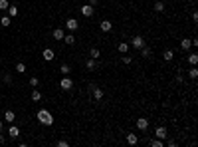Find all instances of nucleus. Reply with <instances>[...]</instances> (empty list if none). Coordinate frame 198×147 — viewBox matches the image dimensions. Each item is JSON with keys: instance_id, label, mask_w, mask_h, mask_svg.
Wrapping results in <instances>:
<instances>
[{"instance_id": "obj_1", "label": "nucleus", "mask_w": 198, "mask_h": 147, "mask_svg": "<svg viewBox=\"0 0 198 147\" xmlns=\"http://www.w3.org/2000/svg\"><path fill=\"white\" fill-rule=\"evenodd\" d=\"M36 117H38V121H40L42 125H52V123H54V117H52V113H50L48 109H40Z\"/></svg>"}, {"instance_id": "obj_2", "label": "nucleus", "mask_w": 198, "mask_h": 147, "mask_svg": "<svg viewBox=\"0 0 198 147\" xmlns=\"http://www.w3.org/2000/svg\"><path fill=\"white\" fill-rule=\"evenodd\" d=\"M89 94L93 95V100H95V101H101V100H103V95H105V91L101 90L97 84H91V85H89Z\"/></svg>"}, {"instance_id": "obj_3", "label": "nucleus", "mask_w": 198, "mask_h": 147, "mask_svg": "<svg viewBox=\"0 0 198 147\" xmlns=\"http://www.w3.org/2000/svg\"><path fill=\"white\" fill-rule=\"evenodd\" d=\"M60 88H61L63 91H70L71 88H73V80H71L70 76H66L63 80H60Z\"/></svg>"}, {"instance_id": "obj_4", "label": "nucleus", "mask_w": 198, "mask_h": 147, "mask_svg": "<svg viewBox=\"0 0 198 147\" xmlns=\"http://www.w3.org/2000/svg\"><path fill=\"white\" fill-rule=\"evenodd\" d=\"M131 46L137 48V50H141V48L145 46V38H143V36H135V38H131Z\"/></svg>"}, {"instance_id": "obj_5", "label": "nucleus", "mask_w": 198, "mask_h": 147, "mask_svg": "<svg viewBox=\"0 0 198 147\" xmlns=\"http://www.w3.org/2000/svg\"><path fill=\"white\" fill-rule=\"evenodd\" d=\"M8 135H10V139H18V137H20V127H18V125H12V123H10Z\"/></svg>"}, {"instance_id": "obj_6", "label": "nucleus", "mask_w": 198, "mask_h": 147, "mask_svg": "<svg viewBox=\"0 0 198 147\" xmlns=\"http://www.w3.org/2000/svg\"><path fill=\"white\" fill-rule=\"evenodd\" d=\"M77 26H79V22H77L76 18H67V20H66V28L70 30V32H73V30H77Z\"/></svg>"}, {"instance_id": "obj_7", "label": "nucleus", "mask_w": 198, "mask_h": 147, "mask_svg": "<svg viewBox=\"0 0 198 147\" xmlns=\"http://www.w3.org/2000/svg\"><path fill=\"white\" fill-rule=\"evenodd\" d=\"M54 58H56V52H54L52 48H44V60L46 62H52Z\"/></svg>"}, {"instance_id": "obj_8", "label": "nucleus", "mask_w": 198, "mask_h": 147, "mask_svg": "<svg viewBox=\"0 0 198 147\" xmlns=\"http://www.w3.org/2000/svg\"><path fill=\"white\" fill-rule=\"evenodd\" d=\"M166 135H169V131H166V127H156L155 129V137H159V139H166Z\"/></svg>"}, {"instance_id": "obj_9", "label": "nucleus", "mask_w": 198, "mask_h": 147, "mask_svg": "<svg viewBox=\"0 0 198 147\" xmlns=\"http://www.w3.org/2000/svg\"><path fill=\"white\" fill-rule=\"evenodd\" d=\"M81 14H83L85 18H91V16H93V6H91V4L81 6Z\"/></svg>"}, {"instance_id": "obj_10", "label": "nucleus", "mask_w": 198, "mask_h": 147, "mask_svg": "<svg viewBox=\"0 0 198 147\" xmlns=\"http://www.w3.org/2000/svg\"><path fill=\"white\" fill-rule=\"evenodd\" d=\"M147 127H149V119H147V117H139V119H137V129L145 131Z\"/></svg>"}, {"instance_id": "obj_11", "label": "nucleus", "mask_w": 198, "mask_h": 147, "mask_svg": "<svg viewBox=\"0 0 198 147\" xmlns=\"http://www.w3.org/2000/svg\"><path fill=\"white\" fill-rule=\"evenodd\" d=\"M99 28H101V32H111V28H113V22H109V20H103V22L99 24Z\"/></svg>"}, {"instance_id": "obj_12", "label": "nucleus", "mask_w": 198, "mask_h": 147, "mask_svg": "<svg viewBox=\"0 0 198 147\" xmlns=\"http://www.w3.org/2000/svg\"><path fill=\"white\" fill-rule=\"evenodd\" d=\"M180 48H182L184 52H188L190 48H192V40H190V38H182V42H180Z\"/></svg>"}, {"instance_id": "obj_13", "label": "nucleus", "mask_w": 198, "mask_h": 147, "mask_svg": "<svg viewBox=\"0 0 198 147\" xmlns=\"http://www.w3.org/2000/svg\"><path fill=\"white\" fill-rule=\"evenodd\" d=\"M4 119L8 121V123H14V119H16V113L12 111V109H8V111L4 113Z\"/></svg>"}, {"instance_id": "obj_14", "label": "nucleus", "mask_w": 198, "mask_h": 147, "mask_svg": "<svg viewBox=\"0 0 198 147\" xmlns=\"http://www.w3.org/2000/svg\"><path fill=\"white\" fill-rule=\"evenodd\" d=\"M54 38H56V40H63V36H66V32H63V28H56V30H54Z\"/></svg>"}, {"instance_id": "obj_15", "label": "nucleus", "mask_w": 198, "mask_h": 147, "mask_svg": "<svg viewBox=\"0 0 198 147\" xmlns=\"http://www.w3.org/2000/svg\"><path fill=\"white\" fill-rule=\"evenodd\" d=\"M63 42L73 46V44H76V36H73V34H66V36H63Z\"/></svg>"}, {"instance_id": "obj_16", "label": "nucleus", "mask_w": 198, "mask_h": 147, "mask_svg": "<svg viewBox=\"0 0 198 147\" xmlns=\"http://www.w3.org/2000/svg\"><path fill=\"white\" fill-rule=\"evenodd\" d=\"M137 141H139L137 133H129V135H127V143H129V145H135Z\"/></svg>"}, {"instance_id": "obj_17", "label": "nucleus", "mask_w": 198, "mask_h": 147, "mask_svg": "<svg viewBox=\"0 0 198 147\" xmlns=\"http://www.w3.org/2000/svg\"><path fill=\"white\" fill-rule=\"evenodd\" d=\"M117 50H119L121 54H127V52H129V44H127V42H119Z\"/></svg>"}, {"instance_id": "obj_18", "label": "nucleus", "mask_w": 198, "mask_h": 147, "mask_svg": "<svg viewBox=\"0 0 198 147\" xmlns=\"http://www.w3.org/2000/svg\"><path fill=\"white\" fill-rule=\"evenodd\" d=\"M85 66H87V70H95V68H97V60H93V58H89V60L85 62Z\"/></svg>"}, {"instance_id": "obj_19", "label": "nucleus", "mask_w": 198, "mask_h": 147, "mask_svg": "<svg viewBox=\"0 0 198 147\" xmlns=\"http://www.w3.org/2000/svg\"><path fill=\"white\" fill-rule=\"evenodd\" d=\"M60 72L63 74V76H70V74H71V68L67 66V64H61V66H60Z\"/></svg>"}, {"instance_id": "obj_20", "label": "nucleus", "mask_w": 198, "mask_h": 147, "mask_svg": "<svg viewBox=\"0 0 198 147\" xmlns=\"http://www.w3.org/2000/svg\"><path fill=\"white\" fill-rule=\"evenodd\" d=\"M141 56H143V58H151V48L147 46V44L141 48Z\"/></svg>"}, {"instance_id": "obj_21", "label": "nucleus", "mask_w": 198, "mask_h": 147, "mask_svg": "<svg viewBox=\"0 0 198 147\" xmlns=\"http://www.w3.org/2000/svg\"><path fill=\"white\" fill-rule=\"evenodd\" d=\"M6 12H8V16H10V18L18 16V8H16V6H8V10H6Z\"/></svg>"}, {"instance_id": "obj_22", "label": "nucleus", "mask_w": 198, "mask_h": 147, "mask_svg": "<svg viewBox=\"0 0 198 147\" xmlns=\"http://www.w3.org/2000/svg\"><path fill=\"white\" fill-rule=\"evenodd\" d=\"M162 58H165L166 62H170V60L175 58V52H172V50H165V54H162Z\"/></svg>"}, {"instance_id": "obj_23", "label": "nucleus", "mask_w": 198, "mask_h": 147, "mask_svg": "<svg viewBox=\"0 0 198 147\" xmlns=\"http://www.w3.org/2000/svg\"><path fill=\"white\" fill-rule=\"evenodd\" d=\"M165 143H162V139H159V137H155V139H151V147H162Z\"/></svg>"}, {"instance_id": "obj_24", "label": "nucleus", "mask_w": 198, "mask_h": 147, "mask_svg": "<svg viewBox=\"0 0 198 147\" xmlns=\"http://www.w3.org/2000/svg\"><path fill=\"white\" fill-rule=\"evenodd\" d=\"M162 10H165V2L156 0V2H155V12H162Z\"/></svg>"}, {"instance_id": "obj_25", "label": "nucleus", "mask_w": 198, "mask_h": 147, "mask_svg": "<svg viewBox=\"0 0 198 147\" xmlns=\"http://www.w3.org/2000/svg\"><path fill=\"white\" fill-rule=\"evenodd\" d=\"M30 97H32V101H40V100H42V94H40L38 90H34V91H32V95H30Z\"/></svg>"}, {"instance_id": "obj_26", "label": "nucleus", "mask_w": 198, "mask_h": 147, "mask_svg": "<svg viewBox=\"0 0 198 147\" xmlns=\"http://www.w3.org/2000/svg\"><path fill=\"white\" fill-rule=\"evenodd\" d=\"M0 24H2V26H10V24H12V18H10V16H2V18H0Z\"/></svg>"}, {"instance_id": "obj_27", "label": "nucleus", "mask_w": 198, "mask_h": 147, "mask_svg": "<svg viewBox=\"0 0 198 147\" xmlns=\"http://www.w3.org/2000/svg\"><path fill=\"white\" fill-rule=\"evenodd\" d=\"M16 72H18V74H24V72H26V64L18 62V64H16Z\"/></svg>"}, {"instance_id": "obj_28", "label": "nucleus", "mask_w": 198, "mask_h": 147, "mask_svg": "<svg viewBox=\"0 0 198 147\" xmlns=\"http://www.w3.org/2000/svg\"><path fill=\"white\" fill-rule=\"evenodd\" d=\"M188 76L192 78V80H196V78H198V70H196V66H192V68L188 70Z\"/></svg>"}, {"instance_id": "obj_29", "label": "nucleus", "mask_w": 198, "mask_h": 147, "mask_svg": "<svg viewBox=\"0 0 198 147\" xmlns=\"http://www.w3.org/2000/svg\"><path fill=\"white\" fill-rule=\"evenodd\" d=\"M89 54H91V58H93V60H97V58L101 56V52H99L97 48H91V52H89Z\"/></svg>"}, {"instance_id": "obj_30", "label": "nucleus", "mask_w": 198, "mask_h": 147, "mask_svg": "<svg viewBox=\"0 0 198 147\" xmlns=\"http://www.w3.org/2000/svg\"><path fill=\"white\" fill-rule=\"evenodd\" d=\"M188 62L192 64V66H196V64H198V56H196V54H190V56H188Z\"/></svg>"}, {"instance_id": "obj_31", "label": "nucleus", "mask_w": 198, "mask_h": 147, "mask_svg": "<svg viewBox=\"0 0 198 147\" xmlns=\"http://www.w3.org/2000/svg\"><path fill=\"white\" fill-rule=\"evenodd\" d=\"M8 0H0V10H8Z\"/></svg>"}, {"instance_id": "obj_32", "label": "nucleus", "mask_w": 198, "mask_h": 147, "mask_svg": "<svg viewBox=\"0 0 198 147\" xmlns=\"http://www.w3.org/2000/svg\"><path fill=\"white\" fill-rule=\"evenodd\" d=\"M38 84H40L38 78H30V85H38Z\"/></svg>"}, {"instance_id": "obj_33", "label": "nucleus", "mask_w": 198, "mask_h": 147, "mask_svg": "<svg viewBox=\"0 0 198 147\" xmlns=\"http://www.w3.org/2000/svg\"><path fill=\"white\" fill-rule=\"evenodd\" d=\"M67 145H70V143L63 141V139H60V141H57V147H67Z\"/></svg>"}, {"instance_id": "obj_34", "label": "nucleus", "mask_w": 198, "mask_h": 147, "mask_svg": "<svg viewBox=\"0 0 198 147\" xmlns=\"http://www.w3.org/2000/svg\"><path fill=\"white\" fill-rule=\"evenodd\" d=\"M123 64H127V66H129V64H131V56H123Z\"/></svg>"}, {"instance_id": "obj_35", "label": "nucleus", "mask_w": 198, "mask_h": 147, "mask_svg": "<svg viewBox=\"0 0 198 147\" xmlns=\"http://www.w3.org/2000/svg\"><path fill=\"white\" fill-rule=\"evenodd\" d=\"M166 145H169V147H176V141H172V139H169V141H166Z\"/></svg>"}, {"instance_id": "obj_36", "label": "nucleus", "mask_w": 198, "mask_h": 147, "mask_svg": "<svg viewBox=\"0 0 198 147\" xmlns=\"http://www.w3.org/2000/svg\"><path fill=\"white\" fill-rule=\"evenodd\" d=\"M4 81H6V84H10V81H12V78H10V74H6V76H4Z\"/></svg>"}, {"instance_id": "obj_37", "label": "nucleus", "mask_w": 198, "mask_h": 147, "mask_svg": "<svg viewBox=\"0 0 198 147\" xmlns=\"http://www.w3.org/2000/svg\"><path fill=\"white\" fill-rule=\"evenodd\" d=\"M97 2H99V0H89V4H91V6H97Z\"/></svg>"}, {"instance_id": "obj_38", "label": "nucleus", "mask_w": 198, "mask_h": 147, "mask_svg": "<svg viewBox=\"0 0 198 147\" xmlns=\"http://www.w3.org/2000/svg\"><path fill=\"white\" fill-rule=\"evenodd\" d=\"M4 141H6V139H4V135H0V145H4Z\"/></svg>"}, {"instance_id": "obj_39", "label": "nucleus", "mask_w": 198, "mask_h": 147, "mask_svg": "<svg viewBox=\"0 0 198 147\" xmlns=\"http://www.w3.org/2000/svg\"><path fill=\"white\" fill-rule=\"evenodd\" d=\"M2 129H4V123H2V121H0V133H2Z\"/></svg>"}]
</instances>
